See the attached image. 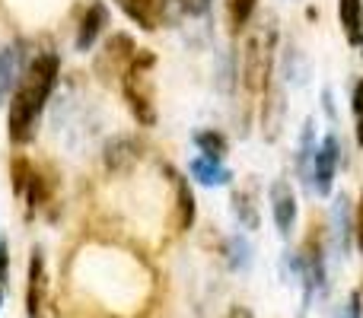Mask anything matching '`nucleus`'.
I'll use <instances>...</instances> for the list:
<instances>
[{
  "instance_id": "1",
  "label": "nucleus",
  "mask_w": 363,
  "mask_h": 318,
  "mask_svg": "<svg viewBox=\"0 0 363 318\" xmlns=\"http://www.w3.org/2000/svg\"><path fill=\"white\" fill-rule=\"evenodd\" d=\"M55 80H57L55 55H38L26 67V74L19 76V86L10 99V140L13 144H26L32 137L35 118L42 115L45 102H48L51 89H55Z\"/></svg>"
},
{
  "instance_id": "2",
  "label": "nucleus",
  "mask_w": 363,
  "mask_h": 318,
  "mask_svg": "<svg viewBox=\"0 0 363 318\" xmlns=\"http://www.w3.org/2000/svg\"><path fill=\"white\" fill-rule=\"evenodd\" d=\"M150 67H153V55H138L134 64L128 67L121 89H125V99L131 106L134 118L140 125H153L157 112H153V80H150Z\"/></svg>"
},
{
  "instance_id": "3",
  "label": "nucleus",
  "mask_w": 363,
  "mask_h": 318,
  "mask_svg": "<svg viewBox=\"0 0 363 318\" xmlns=\"http://www.w3.org/2000/svg\"><path fill=\"white\" fill-rule=\"evenodd\" d=\"M268 76H271L268 51L262 48V38H252L249 51H245V64H242V83H245V89H252V93H262V89L268 86Z\"/></svg>"
},
{
  "instance_id": "4",
  "label": "nucleus",
  "mask_w": 363,
  "mask_h": 318,
  "mask_svg": "<svg viewBox=\"0 0 363 318\" xmlns=\"http://www.w3.org/2000/svg\"><path fill=\"white\" fill-rule=\"evenodd\" d=\"M335 166H338V140H335L332 134H328V137L319 144V150H315V169H313L315 188H319L322 194H328V191H332Z\"/></svg>"
},
{
  "instance_id": "5",
  "label": "nucleus",
  "mask_w": 363,
  "mask_h": 318,
  "mask_svg": "<svg viewBox=\"0 0 363 318\" xmlns=\"http://www.w3.org/2000/svg\"><path fill=\"white\" fill-rule=\"evenodd\" d=\"M271 213H274L277 229L290 232V226L296 220V198L287 181H274V188H271Z\"/></svg>"
},
{
  "instance_id": "6",
  "label": "nucleus",
  "mask_w": 363,
  "mask_h": 318,
  "mask_svg": "<svg viewBox=\"0 0 363 318\" xmlns=\"http://www.w3.org/2000/svg\"><path fill=\"white\" fill-rule=\"evenodd\" d=\"M45 296V258L42 251H32L29 261V318H38V306H42Z\"/></svg>"
},
{
  "instance_id": "7",
  "label": "nucleus",
  "mask_w": 363,
  "mask_h": 318,
  "mask_svg": "<svg viewBox=\"0 0 363 318\" xmlns=\"http://www.w3.org/2000/svg\"><path fill=\"white\" fill-rule=\"evenodd\" d=\"M102 25H106V6H102V4H93V6L86 10V16H83V23H80L77 48H80V51H89V48H93V42L99 38Z\"/></svg>"
},
{
  "instance_id": "8",
  "label": "nucleus",
  "mask_w": 363,
  "mask_h": 318,
  "mask_svg": "<svg viewBox=\"0 0 363 318\" xmlns=\"http://www.w3.org/2000/svg\"><path fill=\"white\" fill-rule=\"evenodd\" d=\"M338 13H341V25H345L347 42L360 45L363 42V6H360V0H341Z\"/></svg>"
},
{
  "instance_id": "9",
  "label": "nucleus",
  "mask_w": 363,
  "mask_h": 318,
  "mask_svg": "<svg viewBox=\"0 0 363 318\" xmlns=\"http://www.w3.org/2000/svg\"><path fill=\"white\" fill-rule=\"evenodd\" d=\"M176 178V200H179V229H188L194 223V194L188 188V181L179 172H169Z\"/></svg>"
},
{
  "instance_id": "10",
  "label": "nucleus",
  "mask_w": 363,
  "mask_h": 318,
  "mask_svg": "<svg viewBox=\"0 0 363 318\" xmlns=\"http://www.w3.org/2000/svg\"><path fill=\"white\" fill-rule=\"evenodd\" d=\"M121 10L144 29H157V0H118Z\"/></svg>"
},
{
  "instance_id": "11",
  "label": "nucleus",
  "mask_w": 363,
  "mask_h": 318,
  "mask_svg": "<svg viewBox=\"0 0 363 318\" xmlns=\"http://www.w3.org/2000/svg\"><path fill=\"white\" fill-rule=\"evenodd\" d=\"M194 144L201 147L204 159H211V162H220V159L226 157V137L220 131H201V134H194Z\"/></svg>"
},
{
  "instance_id": "12",
  "label": "nucleus",
  "mask_w": 363,
  "mask_h": 318,
  "mask_svg": "<svg viewBox=\"0 0 363 318\" xmlns=\"http://www.w3.org/2000/svg\"><path fill=\"white\" fill-rule=\"evenodd\" d=\"M191 175L198 181H204V185H217V181H226V172L220 169V162H211V159H194L191 162Z\"/></svg>"
},
{
  "instance_id": "13",
  "label": "nucleus",
  "mask_w": 363,
  "mask_h": 318,
  "mask_svg": "<svg viewBox=\"0 0 363 318\" xmlns=\"http://www.w3.org/2000/svg\"><path fill=\"white\" fill-rule=\"evenodd\" d=\"M252 13H255V0H230V29L233 32L245 29Z\"/></svg>"
},
{
  "instance_id": "14",
  "label": "nucleus",
  "mask_w": 363,
  "mask_h": 318,
  "mask_svg": "<svg viewBox=\"0 0 363 318\" xmlns=\"http://www.w3.org/2000/svg\"><path fill=\"white\" fill-rule=\"evenodd\" d=\"M134 147H131V140H112L108 144V153H106V159H108V166L112 169H125L128 162L134 159Z\"/></svg>"
},
{
  "instance_id": "15",
  "label": "nucleus",
  "mask_w": 363,
  "mask_h": 318,
  "mask_svg": "<svg viewBox=\"0 0 363 318\" xmlns=\"http://www.w3.org/2000/svg\"><path fill=\"white\" fill-rule=\"evenodd\" d=\"M354 118H357V144L363 147V80L354 89Z\"/></svg>"
},
{
  "instance_id": "16",
  "label": "nucleus",
  "mask_w": 363,
  "mask_h": 318,
  "mask_svg": "<svg viewBox=\"0 0 363 318\" xmlns=\"http://www.w3.org/2000/svg\"><path fill=\"white\" fill-rule=\"evenodd\" d=\"M179 6L188 13V16H204L207 6H211V0H179Z\"/></svg>"
},
{
  "instance_id": "17",
  "label": "nucleus",
  "mask_w": 363,
  "mask_h": 318,
  "mask_svg": "<svg viewBox=\"0 0 363 318\" xmlns=\"http://www.w3.org/2000/svg\"><path fill=\"white\" fill-rule=\"evenodd\" d=\"M357 249L363 251V194H360V204H357Z\"/></svg>"
},
{
  "instance_id": "18",
  "label": "nucleus",
  "mask_w": 363,
  "mask_h": 318,
  "mask_svg": "<svg viewBox=\"0 0 363 318\" xmlns=\"http://www.w3.org/2000/svg\"><path fill=\"white\" fill-rule=\"evenodd\" d=\"M6 277V242H0V280Z\"/></svg>"
},
{
  "instance_id": "19",
  "label": "nucleus",
  "mask_w": 363,
  "mask_h": 318,
  "mask_svg": "<svg viewBox=\"0 0 363 318\" xmlns=\"http://www.w3.org/2000/svg\"><path fill=\"white\" fill-rule=\"evenodd\" d=\"M230 318H255V315H252V312H249V309L236 306V309H233V312H230Z\"/></svg>"
}]
</instances>
